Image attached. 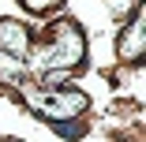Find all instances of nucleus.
I'll list each match as a JSON object with an SVG mask.
<instances>
[{
	"label": "nucleus",
	"mask_w": 146,
	"mask_h": 142,
	"mask_svg": "<svg viewBox=\"0 0 146 142\" xmlns=\"http://www.w3.org/2000/svg\"><path fill=\"white\" fill-rule=\"evenodd\" d=\"M86 56V38L75 22H56L52 26V41L38 56V67H75Z\"/></svg>",
	"instance_id": "1"
},
{
	"label": "nucleus",
	"mask_w": 146,
	"mask_h": 142,
	"mask_svg": "<svg viewBox=\"0 0 146 142\" xmlns=\"http://www.w3.org/2000/svg\"><path fill=\"white\" fill-rule=\"evenodd\" d=\"M34 108L41 112V116H49V120H71V116H79V112L86 108V94H79V90L41 94V97H34Z\"/></svg>",
	"instance_id": "2"
},
{
	"label": "nucleus",
	"mask_w": 146,
	"mask_h": 142,
	"mask_svg": "<svg viewBox=\"0 0 146 142\" xmlns=\"http://www.w3.org/2000/svg\"><path fill=\"white\" fill-rule=\"evenodd\" d=\"M26 49H30V34L19 19H0V52L8 60H23Z\"/></svg>",
	"instance_id": "3"
},
{
	"label": "nucleus",
	"mask_w": 146,
	"mask_h": 142,
	"mask_svg": "<svg viewBox=\"0 0 146 142\" xmlns=\"http://www.w3.org/2000/svg\"><path fill=\"white\" fill-rule=\"evenodd\" d=\"M120 60H139V52H142V15L135 11L127 19V30L120 34Z\"/></svg>",
	"instance_id": "4"
},
{
	"label": "nucleus",
	"mask_w": 146,
	"mask_h": 142,
	"mask_svg": "<svg viewBox=\"0 0 146 142\" xmlns=\"http://www.w3.org/2000/svg\"><path fill=\"white\" fill-rule=\"evenodd\" d=\"M23 4L30 8V11H45V8H52V4H56V0H23Z\"/></svg>",
	"instance_id": "5"
}]
</instances>
